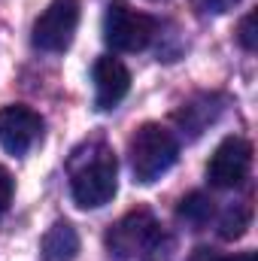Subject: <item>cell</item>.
I'll use <instances>...</instances> for the list:
<instances>
[{"label": "cell", "instance_id": "1", "mask_svg": "<svg viewBox=\"0 0 258 261\" xmlns=\"http://www.w3.org/2000/svg\"><path fill=\"white\" fill-rule=\"evenodd\" d=\"M119 189V164L107 143H88V152H76L70 161V195L76 206L97 210L110 203Z\"/></svg>", "mask_w": 258, "mask_h": 261}, {"label": "cell", "instance_id": "2", "mask_svg": "<svg viewBox=\"0 0 258 261\" xmlns=\"http://www.w3.org/2000/svg\"><path fill=\"white\" fill-rule=\"evenodd\" d=\"M128 155L134 179L143 182V186H152L176 164L179 143L167 128H161L155 122H146V125H140L134 130V137L128 143Z\"/></svg>", "mask_w": 258, "mask_h": 261}, {"label": "cell", "instance_id": "3", "mask_svg": "<svg viewBox=\"0 0 258 261\" xmlns=\"http://www.w3.org/2000/svg\"><path fill=\"white\" fill-rule=\"evenodd\" d=\"M161 240H164L161 225H158L155 213L146 210V206H137V210L125 213V216L107 231V237H104L107 252L119 261H131V258H140V255H149V252L158 249Z\"/></svg>", "mask_w": 258, "mask_h": 261}, {"label": "cell", "instance_id": "4", "mask_svg": "<svg viewBox=\"0 0 258 261\" xmlns=\"http://www.w3.org/2000/svg\"><path fill=\"white\" fill-rule=\"evenodd\" d=\"M158 34V21L128 3H110L104 12V40L113 52H143Z\"/></svg>", "mask_w": 258, "mask_h": 261}, {"label": "cell", "instance_id": "5", "mask_svg": "<svg viewBox=\"0 0 258 261\" xmlns=\"http://www.w3.org/2000/svg\"><path fill=\"white\" fill-rule=\"evenodd\" d=\"M79 0H52L34 21V46L43 52H64L79 28Z\"/></svg>", "mask_w": 258, "mask_h": 261}, {"label": "cell", "instance_id": "6", "mask_svg": "<svg viewBox=\"0 0 258 261\" xmlns=\"http://www.w3.org/2000/svg\"><path fill=\"white\" fill-rule=\"evenodd\" d=\"M249 167H252V143L234 134L216 146L207 164V179L216 189H237L249 176Z\"/></svg>", "mask_w": 258, "mask_h": 261}, {"label": "cell", "instance_id": "7", "mask_svg": "<svg viewBox=\"0 0 258 261\" xmlns=\"http://www.w3.org/2000/svg\"><path fill=\"white\" fill-rule=\"evenodd\" d=\"M43 137V119L24 103H9L0 110V146L9 155H24Z\"/></svg>", "mask_w": 258, "mask_h": 261}, {"label": "cell", "instance_id": "8", "mask_svg": "<svg viewBox=\"0 0 258 261\" xmlns=\"http://www.w3.org/2000/svg\"><path fill=\"white\" fill-rule=\"evenodd\" d=\"M131 91V73L119 58H97L94 61V107L116 110Z\"/></svg>", "mask_w": 258, "mask_h": 261}, {"label": "cell", "instance_id": "9", "mask_svg": "<svg viewBox=\"0 0 258 261\" xmlns=\"http://www.w3.org/2000/svg\"><path fill=\"white\" fill-rule=\"evenodd\" d=\"M40 252H43V261H73L79 255V234L70 222H55L43 243H40Z\"/></svg>", "mask_w": 258, "mask_h": 261}, {"label": "cell", "instance_id": "10", "mask_svg": "<svg viewBox=\"0 0 258 261\" xmlns=\"http://www.w3.org/2000/svg\"><path fill=\"white\" fill-rule=\"evenodd\" d=\"M176 216H179L183 222L194 225V228H200V225H207V222H210V216H213V200H210L207 195H200V192H192L189 197H183V200H179Z\"/></svg>", "mask_w": 258, "mask_h": 261}, {"label": "cell", "instance_id": "11", "mask_svg": "<svg viewBox=\"0 0 258 261\" xmlns=\"http://www.w3.org/2000/svg\"><path fill=\"white\" fill-rule=\"evenodd\" d=\"M249 219H252L249 206L234 203V206L222 216V222H219V237H222V240H237V237H243V231L249 228Z\"/></svg>", "mask_w": 258, "mask_h": 261}, {"label": "cell", "instance_id": "12", "mask_svg": "<svg viewBox=\"0 0 258 261\" xmlns=\"http://www.w3.org/2000/svg\"><path fill=\"white\" fill-rule=\"evenodd\" d=\"M189 261H255V252H240V255H219L216 249H207V246H197Z\"/></svg>", "mask_w": 258, "mask_h": 261}, {"label": "cell", "instance_id": "13", "mask_svg": "<svg viewBox=\"0 0 258 261\" xmlns=\"http://www.w3.org/2000/svg\"><path fill=\"white\" fill-rule=\"evenodd\" d=\"M240 0H192V6L200 15H225L237 6Z\"/></svg>", "mask_w": 258, "mask_h": 261}, {"label": "cell", "instance_id": "14", "mask_svg": "<svg viewBox=\"0 0 258 261\" xmlns=\"http://www.w3.org/2000/svg\"><path fill=\"white\" fill-rule=\"evenodd\" d=\"M12 195H15V179H12V173L6 167H0V216L9 210Z\"/></svg>", "mask_w": 258, "mask_h": 261}, {"label": "cell", "instance_id": "15", "mask_svg": "<svg viewBox=\"0 0 258 261\" xmlns=\"http://www.w3.org/2000/svg\"><path fill=\"white\" fill-rule=\"evenodd\" d=\"M255 12H249L243 21H240V31H237V40H240V46L246 49V52H252L255 49Z\"/></svg>", "mask_w": 258, "mask_h": 261}]
</instances>
